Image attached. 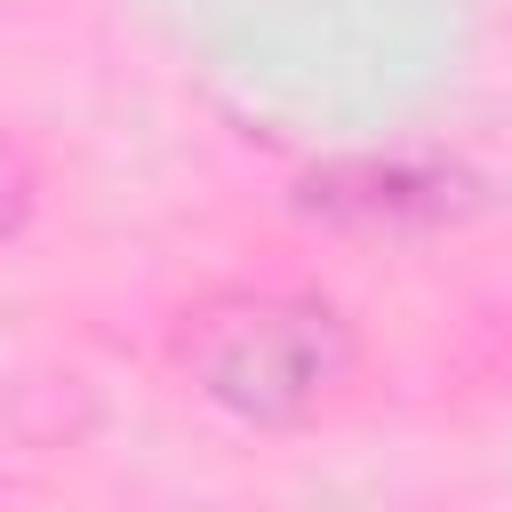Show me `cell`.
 Masks as SVG:
<instances>
[{"mask_svg":"<svg viewBox=\"0 0 512 512\" xmlns=\"http://www.w3.org/2000/svg\"><path fill=\"white\" fill-rule=\"evenodd\" d=\"M168 368L256 432H296L320 408H336L360 376V328L320 288H272L232 280L192 296L168 320Z\"/></svg>","mask_w":512,"mask_h":512,"instance_id":"obj_1","label":"cell"},{"mask_svg":"<svg viewBox=\"0 0 512 512\" xmlns=\"http://www.w3.org/2000/svg\"><path fill=\"white\" fill-rule=\"evenodd\" d=\"M288 200L328 232H440L480 208V176L440 152H344L304 168Z\"/></svg>","mask_w":512,"mask_h":512,"instance_id":"obj_2","label":"cell"},{"mask_svg":"<svg viewBox=\"0 0 512 512\" xmlns=\"http://www.w3.org/2000/svg\"><path fill=\"white\" fill-rule=\"evenodd\" d=\"M32 200H40V160L24 152L16 128H0V240L32 216Z\"/></svg>","mask_w":512,"mask_h":512,"instance_id":"obj_3","label":"cell"}]
</instances>
